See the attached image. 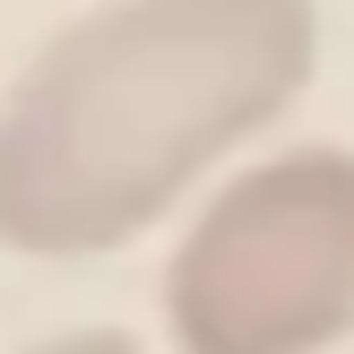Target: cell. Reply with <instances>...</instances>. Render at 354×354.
<instances>
[{"instance_id":"1","label":"cell","mask_w":354,"mask_h":354,"mask_svg":"<svg viewBox=\"0 0 354 354\" xmlns=\"http://www.w3.org/2000/svg\"><path fill=\"white\" fill-rule=\"evenodd\" d=\"M320 78V0H104L0 95V251L104 259Z\"/></svg>"},{"instance_id":"3","label":"cell","mask_w":354,"mask_h":354,"mask_svg":"<svg viewBox=\"0 0 354 354\" xmlns=\"http://www.w3.org/2000/svg\"><path fill=\"white\" fill-rule=\"evenodd\" d=\"M17 354H147L138 337H121V328H69V337H35Z\"/></svg>"},{"instance_id":"2","label":"cell","mask_w":354,"mask_h":354,"mask_svg":"<svg viewBox=\"0 0 354 354\" xmlns=\"http://www.w3.org/2000/svg\"><path fill=\"white\" fill-rule=\"evenodd\" d=\"M156 303L173 354H337L354 337V147H277L207 190Z\"/></svg>"}]
</instances>
